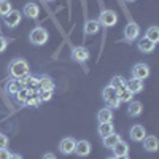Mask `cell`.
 Wrapping results in <instances>:
<instances>
[{
	"mask_svg": "<svg viewBox=\"0 0 159 159\" xmlns=\"http://www.w3.org/2000/svg\"><path fill=\"white\" fill-rule=\"evenodd\" d=\"M7 70H8V76L10 78H15V80H19L21 76H25L27 73H30L29 62L25 61V59H22V57L11 59Z\"/></svg>",
	"mask_w": 159,
	"mask_h": 159,
	"instance_id": "6da1fadb",
	"label": "cell"
},
{
	"mask_svg": "<svg viewBox=\"0 0 159 159\" xmlns=\"http://www.w3.org/2000/svg\"><path fill=\"white\" fill-rule=\"evenodd\" d=\"M29 40H30V43L34 46H43L48 43V40H49V34L45 27H42V25H37L35 29H32V32L29 34Z\"/></svg>",
	"mask_w": 159,
	"mask_h": 159,
	"instance_id": "7a4b0ae2",
	"label": "cell"
},
{
	"mask_svg": "<svg viewBox=\"0 0 159 159\" xmlns=\"http://www.w3.org/2000/svg\"><path fill=\"white\" fill-rule=\"evenodd\" d=\"M102 99H103L105 103H107V107L111 108V110L119 108V105H121V102H119V99H118V94H116V89L111 88L110 84H107L102 89Z\"/></svg>",
	"mask_w": 159,
	"mask_h": 159,
	"instance_id": "3957f363",
	"label": "cell"
},
{
	"mask_svg": "<svg viewBox=\"0 0 159 159\" xmlns=\"http://www.w3.org/2000/svg\"><path fill=\"white\" fill-rule=\"evenodd\" d=\"M100 27H113L118 22V13L115 10H107V8H102V11L99 13V18H97Z\"/></svg>",
	"mask_w": 159,
	"mask_h": 159,
	"instance_id": "277c9868",
	"label": "cell"
},
{
	"mask_svg": "<svg viewBox=\"0 0 159 159\" xmlns=\"http://www.w3.org/2000/svg\"><path fill=\"white\" fill-rule=\"evenodd\" d=\"M123 37H124V42H127V43L135 42V40L140 37V27H139V24L134 22V21L127 22L124 30H123Z\"/></svg>",
	"mask_w": 159,
	"mask_h": 159,
	"instance_id": "5b68a950",
	"label": "cell"
},
{
	"mask_svg": "<svg viewBox=\"0 0 159 159\" xmlns=\"http://www.w3.org/2000/svg\"><path fill=\"white\" fill-rule=\"evenodd\" d=\"M89 56H91L89 49H88L86 46H83V45H81V46H73L72 51H70V59H72L73 62H78V64L88 62Z\"/></svg>",
	"mask_w": 159,
	"mask_h": 159,
	"instance_id": "8992f818",
	"label": "cell"
},
{
	"mask_svg": "<svg viewBox=\"0 0 159 159\" xmlns=\"http://www.w3.org/2000/svg\"><path fill=\"white\" fill-rule=\"evenodd\" d=\"M21 21H22V13L19 10H11L8 15L3 18V24L7 25L8 29L18 27V25L21 24Z\"/></svg>",
	"mask_w": 159,
	"mask_h": 159,
	"instance_id": "52a82bcc",
	"label": "cell"
},
{
	"mask_svg": "<svg viewBox=\"0 0 159 159\" xmlns=\"http://www.w3.org/2000/svg\"><path fill=\"white\" fill-rule=\"evenodd\" d=\"M150 76V65H147L145 62H139L132 67V78H137V80H147Z\"/></svg>",
	"mask_w": 159,
	"mask_h": 159,
	"instance_id": "ba28073f",
	"label": "cell"
},
{
	"mask_svg": "<svg viewBox=\"0 0 159 159\" xmlns=\"http://www.w3.org/2000/svg\"><path fill=\"white\" fill-rule=\"evenodd\" d=\"M75 145H76V139L73 137H64L59 142V151L65 156H70L75 151Z\"/></svg>",
	"mask_w": 159,
	"mask_h": 159,
	"instance_id": "9c48e42d",
	"label": "cell"
},
{
	"mask_svg": "<svg viewBox=\"0 0 159 159\" xmlns=\"http://www.w3.org/2000/svg\"><path fill=\"white\" fill-rule=\"evenodd\" d=\"M91 150H92V147H91V143L88 142V140H76V145H75V154L78 156V157H86V156H89L91 154Z\"/></svg>",
	"mask_w": 159,
	"mask_h": 159,
	"instance_id": "30bf717a",
	"label": "cell"
},
{
	"mask_svg": "<svg viewBox=\"0 0 159 159\" xmlns=\"http://www.w3.org/2000/svg\"><path fill=\"white\" fill-rule=\"evenodd\" d=\"M38 89L40 91H54L56 89V83L49 75H38Z\"/></svg>",
	"mask_w": 159,
	"mask_h": 159,
	"instance_id": "8fae6325",
	"label": "cell"
},
{
	"mask_svg": "<svg viewBox=\"0 0 159 159\" xmlns=\"http://www.w3.org/2000/svg\"><path fill=\"white\" fill-rule=\"evenodd\" d=\"M129 135H130V139L134 142L140 143L145 137H147V130H145V127L142 124H134L130 127V130H129Z\"/></svg>",
	"mask_w": 159,
	"mask_h": 159,
	"instance_id": "7c38bea8",
	"label": "cell"
},
{
	"mask_svg": "<svg viewBox=\"0 0 159 159\" xmlns=\"http://www.w3.org/2000/svg\"><path fill=\"white\" fill-rule=\"evenodd\" d=\"M142 145H143L145 151H148V153H156L157 148H159V140H157L156 135H147V137L142 140Z\"/></svg>",
	"mask_w": 159,
	"mask_h": 159,
	"instance_id": "4fadbf2b",
	"label": "cell"
},
{
	"mask_svg": "<svg viewBox=\"0 0 159 159\" xmlns=\"http://www.w3.org/2000/svg\"><path fill=\"white\" fill-rule=\"evenodd\" d=\"M145 84L142 80H137V78H130V80H126V89H129L132 94H140V92L143 91Z\"/></svg>",
	"mask_w": 159,
	"mask_h": 159,
	"instance_id": "5bb4252c",
	"label": "cell"
},
{
	"mask_svg": "<svg viewBox=\"0 0 159 159\" xmlns=\"http://www.w3.org/2000/svg\"><path fill=\"white\" fill-rule=\"evenodd\" d=\"M137 48H139L140 52H143V54H150V52H153L156 49V45L153 42H150L148 38L142 37L139 42H137Z\"/></svg>",
	"mask_w": 159,
	"mask_h": 159,
	"instance_id": "9a60e30c",
	"label": "cell"
},
{
	"mask_svg": "<svg viewBox=\"0 0 159 159\" xmlns=\"http://www.w3.org/2000/svg\"><path fill=\"white\" fill-rule=\"evenodd\" d=\"M84 37H89V35H96L99 30H100V24L97 19H86L84 22Z\"/></svg>",
	"mask_w": 159,
	"mask_h": 159,
	"instance_id": "2e32d148",
	"label": "cell"
},
{
	"mask_svg": "<svg viewBox=\"0 0 159 159\" xmlns=\"http://www.w3.org/2000/svg\"><path fill=\"white\" fill-rule=\"evenodd\" d=\"M22 15L27 16L29 19H37L38 15H40V7L37 3H25L24 8H22Z\"/></svg>",
	"mask_w": 159,
	"mask_h": 159,
	"instance_id": "e0dca14e",
	"label": "cell"
},
{
	"mask_svg": "<svg viewBox=\"0 0 159 159\" xmlns=\"http://www.w3.org/2000/svg\"><path fill=\"white\" fill-rule=\"evenodd\" d=\"M142 111H143V105L140 100H130L129 102V105H127V115L129 116L137 118L142 115Z\"/></svg>",
	"mask_w": 159,
	"mask_h": 159,
	"instance_id": "ac0fdd59",
	"label": "cell"
},
{
	"mask_svg": "<svg viewBox=\"0 0 159 159\" xmlns=\"http://www.w3.org/2000/svg\"><path fill=\"white\" fill-rule=\"evenodd\" d=\"M119 140H123V139H121V135L116 134V132H111L110 135H107V137H103V139H102V145H103V148L111 150V148L115 147V145H116Z\"/></svg>",
	"mask_w": 159,
	"mask_h": 159,
	"instance_id": "d6986e66",
	"label": "cell"
},
{
	"mask_svg": "<svg viewBox=\"0 0 159 159\" xmlns=\"http://www.w3.org/2000/svg\"><path fill=\"white\" fill-rule=\"evenodd\" d=\"M97 121L99 123H111L113 121V110L108 107L100 108L97 111Z\"/></svg>",
	"mask_w": 159,
	"mask_h": 159,
	"instance_id": "ffe728a7",
	"label": "cell"
},
{
	"mask_svg": "<svg viewBox=\"0 0 159 159\" xmlns=\"http://www.w3.org/2000/svg\"><path fill=\"white\" fill-rule=\"evenodd\" d=\"M21 88H19V83H18V80H15V78H10L8 81L5 83V92L10 96V97H15V94L19 91Z\"/></svg>",
	"mask_w": 159,
	"mask_h": 159,
	"instance_id": "44dd1931",
	"label": "cell"
},
{
	"mask_svg": "<svg viewBox=\"0 0 159 159\" xmlns=\"http://www.w3.org/2000/svg\"><path fill=\"white\" fill-rule=\"evenodd\" d=\"M111 151H113V156L115 157L116 156H123V154H129V145L124 140H119L115 147L111 148Z\"/></svg>",
	"mask_w": 159,
	"mask_h": 159,
	"instance_id": "7402d4cb",
	"label": "cell"
},
{
	"mask_svg": "<svg viewBox=\"0 0 159 159\" xmlns=\"http://www.w3.org/2000/svg\"><path fill=\"white\" fill-rule=\"evenodd\" d=\"M113 130H115V126H113V123H99V127H97V134H99V137H100V139H103V137L110 135Z\"/></svg>",
	"mask_w": 159,
	"mask_h": 159,
	"instance_id": "603a6c76",
	"label": "cell"
},
{
	"mask_svg": "<svg viewBox=\"0 0 159 159\" xmlns=\"http://www.w3.org/2000/svg\"><path fill=\"white\" fill-rule=\"evenodd\" d=\"M15 102L18 103V105H22L24 107V103H25V100L29 99V91H27V88H21L16 94H15Z\"/></svg>",
	"mask_w": 159,
	"mask_h": 159,
	"instance_id": "cb8c5ba5",
	"label": "cell"
},
{
	"mask_svg": "<svg viewBox=\"0 0 159 159\" xmlns=\"http://www.w3.org/2000/svg\"><path fill=\"white\" fill-rule=\"evenodd\" d=\"M143 37L148 38L150 42H153L156 45L159 42V27H157V25H151L150 29H147V34H145Z\"/></svg>",
	"mask_w": 159,
	"mask_h": 159,
	"instance_id": "d4e9b609",
	"label": "cell"
},
{
	"mask_svg": "<svg viewBox=\"0 0 159 159\" xmlns=\"http://www.w3.org/2000/svg\"><path fill=\"white\" fill-rule=\"evenodd\" d=\"M116 94H118V99H119V102H126V103H129L130 100H132V97H134V94L129 91V89H126V88H121V89H116Z\"/></svg>",
	"mask_w": 159,
	"mask_h": 159,
	"instance_id": "484cf974",
	"label": "cell"
},
{
	"mask_svg": "<svg viewBox=\"0 0 159 159\" xmlns=\"http://www.w3.org/2000/svg\"><path fill=\"white\" fill-rule=\"evenodd\" d=\"M110 86L115 88V89H121V88H126V78L121 76V75H115L111 80H110Z\"/></svg>",
	"mask_w": 159,
	"mask_h": 159,
	"instance_id": "4316f807",
	"label": "cell"
},
{
	"mask_svg": "<svg viewBox=\"0 0 159 159\" xmlns=\"http://www.w3.org/2000/svg\"><path fill=\"white\" fill-rule=\"evenodd\" d=\"M11 10H13L11 2H8V0H0V16L5 18Z\"/></svg>",
	"mask_w": 159,
	"mask_h": 159,
	"instance_id": "83f0119b",
	"label": "cell"
},
{
	"mask_svg": "<svg viewBox=\"0 0 159 159\" xmlns=\"http://www.w3.org/2000/svg\"><path fill=\"white\" fill-rule=\"evenodd\" d=\"M42 105V100H40L38 96H29V99L25 100L24 107H32V108H38Z\"/></svg>",
	"mask_w": 159,
	"mask_h": 159,
	"instance_id": "f1b7e54d",
	"label": "cell"
},
{
	"mask_svg": "<svg viewBox=\"0 0 159 159\" xmlns=\"http://www.w3.org/2000/svg\"><path fill=\"white\" fill-rule=\"evenodd\" d=\"M52 94H54V91H40L38 97H40V100H42V103H43V102H49L52 99Z\"/></svg>",
	"mask_w": 159,
	"mask_h": 159,
	"instance_id": "f546056e",
	"label": "cell"
},
{
	"mask_svg": "<svg viewBox=\"0 0 159 159\" xmlns=\"http://www.w3.org/2000/svg\"><path fill=\"white\" fill-rule=\"evenodd\" d=\"M27 88H38V75H27Z\"/></svg>",
	"mask_w": 159,
	"mask_h": 159,
	"instance_id": "4dcf8cb0",
	"label": "cell"
},
{
	"mask_svg": "<svg viewBox=\"0 0 159 159\" xmlns=\"http://www.w3.org/2000/svg\"><path fill=\"white\" fill-rule=\"evenodd\" d=\"M7 48H8V40L3 35H0V52L7 51Z\"/></svg>",
	"mask_w": 159,
	"mask_h": 159,
	"instance_id": "1f68e13d",
	"label": "cell"
},
{
	"mask_svg": "<svg viewBox=\"0 0 159 159\" xmlns=\"http://www.w3.org/2000/svg\"><path fill=\"white\" fill-rule=\"evenodd\" d=\"M8 143H10V139L3 134H0V148H8Z\"/></svg>",
	"mask_w": 159,
	"mask_h": 159,
	"instance_id": "d6a6232c",
	"label": "cell"
},
{
	"mask_svg": "<svg viewBox=\"0 0 159 159\" xmlns=\"http://www.w3.org/2000/svg\"><path fill=\"white\" fill-rule=\"evenodd\" d=\"M11 151L8 148H0V159H10Z\"/></svg>",
	"mask_w": 159,
	"mask_h": 159,
	"instance_id": "836d02e7",
	"label": "cell"
},
{
	"mask_svg": "<svg viewBox=\"0 0 159 159\" xmlns=\"http://www.w3.org/2000/svg\"><path fill=\"white\" fill-rule=\"evenodd\" d=\"M42 159H57V157H56L54 153H45V154L42 156Z\"/></svg>",
	"mask_w": 159,
	"mask_h": 159,
	"instance_id": "e575fe53",
	"label": "cell"
},
{
	"mask_svg": "<svg viewBox=\"0 0 159 159\" xmlns=\"http://www.w3.org/2000/svg\"><path fill=\"white\" fill-rule=\"evenodd\" d=\"M10 159H24V157H22L19 153H11V154H10Z\"/></svg>",
	"mask_w": 159,
	"mask_h": 159,
	"instance_id": "d590c367",
	"label": "cell"
},
{
	"mask_svg": "<svg viewBox=\"0 0 159 159\" xmlns=\"http://www.w3.org/2000/svg\"><path fill=\"white\" fill-rule=\"evenodd\" d=\"M115 159H130V157H129L127 154H123V156H116Z\"/></svg>",
	"mask_w": 159,
	"mask_h": 159,
	"instance_id": "8d00e7d4",
	"label": "cell"
},
{
	"mask_svg": "<svg viewBox=\"0 0 159 159\" xmlns=\"http://www.w3.org/2000/svg\"><path fill=\"white\" fill-rule=\"evenodd\" d=\"M124 2H129V3H132V2H135V0H124Z\"/></svg>",
	"mask_w": 159,
	"mask_h": 159,
	"instance_id": "74e56055",
	"label": "cell"
},
{
	"mask_svg": "<svg viewBox=\"0 0 159 159\" xmlns=\"http://www.w3.org/2000/svg\"><path fill=\"white\" fill-rule=\"evenodd\" d=\"M0 35H2V22H0Z\"/></svg>",
	"mask_w": 159,
	"mask_h": 159,
	"instance_id": "f35d334b",
	"label": "cell"
},
{
	"mask_svg": "<svg viewBox=\"0 0 159 159\" xmlns=\"http://www.w3.org/2000/svg\"><path fill=\"white\" fill-rule=\"evenodd\" d=\"M45 2H49L51 3V2H56V0H45Z\"/></svg>",
	"mask_w": 159,
	"mask_h": 159,
	"instance_id": "ab89813d",
	"label": "cell"
},
{
	"mask_svg": "<svg viewBox=\"0 0 159 159\" xmlns=\"http://www.w3.org/2000/svg\"><path fill=\"white\" fill-rule=\"evenodd\" d=\"M107 159H115V156H113V157H107Z\"/></svg>",
	"mask_w": 159,
	"mask_h": 159,
	"instance_id": "60d3db41",
	"label": "cell"
}]
</instances>
